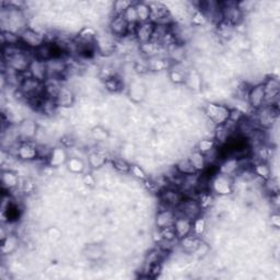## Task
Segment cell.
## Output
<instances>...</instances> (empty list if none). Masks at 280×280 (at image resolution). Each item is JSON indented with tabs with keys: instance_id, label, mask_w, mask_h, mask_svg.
<instances>
[{
	"instance_id": "1",
	"label": "cell",
	"mask_w": 280,
	"mask_h": 280,
	"mask_svg": "<svg viewBox=\"0 0 280 280\" xmlns=\"http://www.w3.org/2000/svg\"><path fill=\"white\" fill-rule=\"evenodd\" d=\"M230 107L225 104L209 102L204 107V113L209 122L212 123L216 127V126H220L228 122L230 117Z\"/></svg>"
},
{
	"instance_id": "2",
	"label": "cell",
	"mask_w": 280,
	"mask_h": 280,
	"mask_svg": "<svg viewBox=\"0 0 280 280\" xmlns=\"http://www.w3.org/2000/svg\"><path fill=\"white\" fill-rule=\"evenodd\" d=\"M233 184H234L233 176L217 173L210 180L208 188L211 193L221 196V197H225V196L233 193V187H234Z\"/></svg>"
},
{
	"instance_id": "3",
	"label": "cell",
	"mask_w": 280,
	"mask_h": 280,
	"mask_svg": "<svg viewBox=\"0 0 280 280\" xmlns=\"http://www.w3.org/2000/svg\"><path fill=\"white\" fill-rule=\"evenodd\" d=\"M255 115V122L260 129H270L278 119V107L265 104L258 109Z\"/></svg>"
},
{
	"instance_id": "4",
	"label": "cell",
	"mask_w": 280,
	"mask_h": 280,
	"mask_svg": "<svg viewBox=\"0 0 280 280\" xmlns=\"http://www.w3.org/2000/svg\"><path fill=\"white\" fill-rule=\"evenodd\" d=\"M176 216H183L189 220H195L202 216L203 209L196 197H184L181 204L175 208Z\"/></svg>"
},
{
	"instance_id": "5",
	"label": "cell",
	"mask_w": 280,
	"mask_h": 280,
	"mask_svg": "<svg viewBox=\"0 0 280 280\" xmlns=\"http://www.w3.org/2000/svg\"><path fill=\"white\" fill-rule=\"evenodd\" d=\"M222 20L228 24L235 27L240 25V23L243 21V12L240 10L239 4L235 1H225L220 2Z\"/></svg>"
},
{
	"instance_id": "6",
	"label": "cell",
	"mask_w": 280,
	"mask_h": 280,
	"mask_svg": "<svg viewBox=\"0 0 280 280\" xmlns=\"http://www.w3.org/2000/svg\"><path fill=\"white\" fill-rule=\"evenodd\" d=\"M21 44L24 46L26 49L36 50L40 48L42 45L46 43V37L43 33H41L37 30L32 29V27H25L20 33Z\"/></svg>"
},
{
	"instance_id": "7",
	"label": "cell",
	"mask_w": 280,
	"mask_h": 280,
	"mask_svg": "<svg viewBox=\"0 0 280 280\" xmlns=\"http://www.w3.org/2000/svg\"><path fill=\"white\" fill-rule=\"evenodd\" d=\"M161 206L175 209L184 199V194L177 187H164L158 193Z\"/></svg>"
},
{
	"instance_id": "8",
	"label": "cell",
	"mask_w": 280,
	"mask_h": 280,
	"mask_svg": "<svg viewBox=\"0 0 280 280\" xmlns=\"http://www.w3.org/2000/svg\"><path fill=\"white\" fill-rule=\"evenodd\" d=\"M18 137L23 141H32L39 134V124L32 118H23L17 126Z\"/></svg>"
},
{
	"instance_id": "9",
	"label": "cell",
	"mask_w": 280,
	"mask_h": 280,
	"mask_svg": "<svg viewBox=\"0 0 280 280\" xmlns=\"http://www.w3.org/2000/svg\"><path fill=\"white\" fill-rule=\"evenodd\" d=\"M247 103H249L251 109L254 111H257L263 105H265L266 102V94H265V88L263 82L257 83V85L252 86L249 90H247Z\"/></svg>"
},
{
	"instance_id": "10",
	"label": "cell",
	"mask_w": 280,
	"mask_h": 280,
	"mask_svg": "<svg viewBox=\"0 0 280 280\" xmlns=\"http://www.w3.org/2000/svg\"><path fill=\"white\" fill-rule=\"evenodd\" d=\"M175 219H176L175 209L162 206L156 213L155 218L156 228L159 229V230H163V229L173 227Z\"/></svg>"
},
{
	"instance_id": "11",
	"label": "cell",
	"mask_w": 280,
	"mask_h": 280,
	"mask_svg": "<svg viewBox=\"0 0 280 280\" xmlns=\"http://www.w3.org/2000/svg\"><path fill=\"white\" fill-rule=\"evenodd\" d=\"M17 158L24 162H32L41 157L40 149L32 141H23L17 148Z\"/></svg>"
},
{
	"instance_id": "12",
	"label": "cell",
	"mask_w": 280,
	"mask_h": 280,
	"mask_svg": "<svg viewBox=\"0 0 280 280\" xmlns=\"http://www.w3.org/2000/svg\"><path fill=\"white\" fill-rule=\"evenodd\" d=\"M263 85L265 88V94H266L265 104L276 105L275 104V102L278 100L280 93L279 79L277 77H268L263 82Z\"/></svg>"
},
{
	"instance_id": "13",
	"label": "cell",
	"mask_w": 280,
	"mask_h": 280,
	"mask_svg": "<svg viewBox=\"0 0 280 280\" xmlns=\"http://www.w3.org/2000/svg\"><path fill=\"white\" fill-rule=\"evenodd\" d=\"M69 157L70 156L66 150V147H54L48 151V156L46 158L47 159V165L50 167H60L62 165H66Z\"/></svg>"
},
{
	"instance_id": "14",
	"label": "cell",
	"mask_w": 280,
	"mask_h": 280,
	"mask_svg": "<svg viewBox=\"0 0 280 280\" xmlns=\"http://www.w3.org/2000/svg\"><path fill=\"white\" fill-rule=\"evenodd\" d=\"M156 24L151 21L144 22V23H138L135 31V40H136L139 45H143L149 43L152 40L153 32H155Z\"/></svg>"
},
{
	"instance_id": "15",
	"label": "cell",
	"mask_w": 280,
	"mask_h": 280,
	"mask_svg": "<svg viewBox=\"0 0 280 280\" xmlns=\"http://www.w3.org/2000/svg\"><path fill=\"white\" fill-rule=\"evenodd\" d=\"M27 74L30 77L36 79L41 82H45L48 78V71H47V64L44 60H41L39 58H33L30 64L29 70H27Z\"/></svg>"
},
{
	"instance_id": "16",
	"label": "cell",
	"mask_w": 280,
	"mask_h": 280,
	"mask_svg": "<svg viewBox=\"0 0 280 280\" xmlns=\"http://www.w3.org/2000/svg\"><path fill=\"white\" fill-rule=\"evenodd\" d=\"M110 33L114 37H125L129 35V24L123 16H113L109 23Z\"/></svg>"
},
{
	"instance_id": "17",
	"label": "cell",
	"mask_w": 280,
	"mask_h": 280,
	"mask_svg": "<svg viewBox=\"0 0 280 280\" xmlns=\"http://www.w3.org/2000/svg\"><path fill=\"white\" fill-rule=\"evenodd\" d=\"M242 162L239 158L231 157L226 158L219 163L218 167V173L229 175V176H234L242 170Z\"/></svg>"
},
{
	"instance_id": "18",
	"label": "cell",
	"mask_w": 280,
	"mask_h": 280,
	"mask_svg": "<svg viewBox=\"0 0 280 280\" xmlns=\"http://www.w3.org/2000/svg\"><path fill=\"white\" fill-rule=\"evenodd\" d=\"M127 95L134 103H141L147 96V87L141 81L133 80L127 87Z\"/></svg>"
},
{
	"instance_id": "19",
	"label": "cell",
	"mask_w": 280,
	"mask_h": 280,
	"mask_svg": "<svg viewBox=\"0 0 280 280\" xmlns=\"http://www.w3.org/2000/svg\"><path fill=\"white\" fill-rule=\"evenodd\" d=\"M54 101L57 107H60V109H69V107H71L74 104L76 95H74V93L71 89L62 86L59 89L58 93L56 94Z\"/></svg>"
},
{
	"instance_id": "20",
	"label": "cell",
	"mask_w": 280,
	"mask_h": 280,
	"mask_svg": "<svg viewBox=\"0 0 280 280\" xmlns=\"http://www.w3.org/2000/svg\"><path fill=\"white\" fill-rule=\"evenodd\" d=\"M173 229L177 240L180 241L181 239H183V237L187 236L192 233L193 221L183 216H176Z\"/></svg>"
},
{
	"instance_id": "21",
	"label": "cell",
	"mask_w": 280,
	"mask_h": 280,
	"mask_svg": "<svg viewBox=\"0 0 280 280\" xmlns=\"http://www.w3.org/2000/svg\"><path fill=\"white\" fill-rule=\"evenodd\" d=\"M1 184L2 188L10 192L16 189L20 184V179L17 172L12 170H2L1 172Z\"/></svg>"
},
{
	"instance_id": "22",
	"label": "cell",
	"mask_w": 280,
	"mask_h": 280,
	"mask_svg": "<svg viewBox=\"0 0 280 280\" xmlns=\"http://www.w3.org/2000/svg\"><path fill=\"white\" fill-rule=\"evenodd\" d=\"M169 79L172 83H174L176 86L184 85L187 81V74L185 73L184 69L181 67V64H174L173 67H170Z\"/></svg>"
},
{
	"instance_id": "23",
	"label": "cell",
	"mask_w": 280,
	"mask_h": 280,
	"mask_svg": "<svg viewBox=\"0 0 280 280\" xmlns=\"http://www.w3.org/2000/svg\"><path fill=\"white\" fill-rule=\"evenodd\" d=\"M189 162L192 163V165L194 167V170L196 173H202L205 170L207 169V160L205 155H203L202 152H199L198 150H195L190 153L188 157Z\"/></svg>"
},
{
	"instance_id": "24",
	"label": "cell",
	"mask_w": 280,
	"mask_h": 280,
	"mask_svg": "<svg viewBox=\"0 0 280 280\" xmlns=\"http://www.w3.org/2000/svg\"><path fill=\"white\" fill-rule=\"evenodd\" d=\"M107 163V158L103 152L92 151L88 156V165L91 170H100L105 166Z\"/></svg>"
},
{
	"instance_id": "25",
	"label": "cell",
	"mask_w": 280,
	"mask_h": 280,
	"mask_svg": "<svg viewBox=\"0 0 280 280\" xmlns=\"http://www.w3.org/2000/svg\"><path fill=\"white\" fill-rule=\"evenodd\" d=\"M252 170H253L255 176L259 177V179L264 182L268 181L273 177L272 167H270V165L266 161H257L253 165V167H252Z\"/></svg>"
},
{
	"instance_id": "26",
	"label": "cell",
	"mask_w": 280,
	"mask_h": 280,
	"mask_svg": "<svg viewBox=\"0 0 280 280\" xmlns=\"http://www.w3.org/2000/svg\"><path fill=\"white\" fill-rule=\"evenodd\" d=\"M200 242H202V239L198 236L194 235L193 233H190L189 235L183 237V239L180 240V244L183 249L184 252L188 254H194L195 251L197 250V247L199 245Z\"/></svg>"
},
{
	"instance_id": "27",
	"label": "cell",
	"mask_w": 280,
	"mask_h": 280,
	"mask_svg": "<svg viewBox=\"0 0 280 280\" xmlns=\"http://www.w3.org/2000/svg\"><path fill=\"white\" fill-rule=\"evenodd\" d=\"M66 167L67 170L70 172L71 174H82L83 172L86 170V162L82 160L81 158L79 157H69L67 163H66Z\"/></svg>"
},
{
	"instance_id": "28",
	"label": "cell",
	"mask_w": 280,
	"mask_h": 280,
	"mask_svg": "<svg viewBox=\"0 0 280 280\" xmlns=\"http://www.w3.org/2000/svg\"><path fill=\"white\" fill-rule=\"evenodd\" d=\"M19 246V237L15 234H9L1 240V253L3 255L12 254Z\"/></svg>"
},
{
	"instance_id": "29",
	"label": "cell",
	"mask_w": 280,
	"mask_h": 280,
	"mask_svg": "<svg viewBox=\"0 0 280 280\" xmlns=\"http://www.w3.org/2000/svg\"><path fill=\"white\" fill-rule=\"evenodd\" d=\"M96 37H97V32L94 27L85 26L78 33L76 41L82 42V43H88V44H95Z\"/></svg>"
},
{
	"instance_id": "30",
	"label": "cell",
	"mask_w": 280,
	"mask_h": 280,
	"mask_svg": "<svg viewBox=\"0 0 280 280\" xmlns=\"http://www.w3.org/2000/svg\"><path fill=\"white\" fill-rule=\"evenodd\" d=\"M135 7H136V11H137L138 23H144V22L150 21L151 9L148 2L146 1L135 2Z\"/></svg>"
},
{
	"instance_id": "31",
	"label": "cell",
	"mask_w": 280,
	"mask_h": 280,
	"mask_svg": "<svg viewBox=\"0 0 280 280\" xmlns=\"http://www.w3.org/2000/svg\"><path fill=\"white\" fill-rule=\"evenodd\" d=\"M90 134H91V138L94 140L95 142H99V143L105 142L110 138V133L107 132L106 128H104L103 126H101V125H96L94 126V127H92Z\"/></svg>"
},
{
	"instance_id": "32",
	"label": "cell",
	"mask_w": 280,
	"mask_h": 280,
	"mask_svg": "<svg viewBox=\"0 0 280 280\" xmlns=\"http://www.w3.org/2000/svg\"><path fill=\"white\" fill-rule=\"evenodd\" d=\"M1 41L3 46H18L21 44L20 34L8 30H2Z\"/></svg>"
},
{
	"instance_id": "33",
	"label": "cell",
	"mask_w": 280,
	"mask_h": 280,
	"mask_svg": "<svg viewBox=\"0 0 280 280\" xmlns=\"http://www.w3.org/2000/svg\"><path fill=\"white\" fill-rule=\"evenodd\" d=\"M175 171L182 176L196 173L192 163H190L188 160V158L181 159V160L175 164Z\"/></svg>"
},
{
	"instance_id": "34",
	"label": "cell",
	"mask_w": 280,
	"mask_h": 280,
	"mask_svg": "<svg viewBox=\"0 0 280 280\" xmlns=\"http://www.w3.org/2000/svg\"><path fill=\"white\" fill-rule=\"evenodd\" d=\"M85 255L87 259L91 260V262H95V260H99L102 256H103V250L100 245L92 244L86 247L85 250Z\"/></svg>"
},
{
	"instance_id": "35",
	"label": "cell",
	"mask_w": 280,
	"mask_h": 280,
	"mask_svg": "<svg viewBox=\"0 0 280 280\" xmlns=\"http://www.w3.org/2000/svg\"><path fill=\"white\" fill-rule=\"evenodd\" d=\"M217 147V143L214 141V139H210V138H204L202 140H199L197 143V149L199 152H202L203 155H208L211 151H213L214 149Z\"/></svg>"
},
{
	"instance_id": "36",
	"label": "cell",
	"mask_w": 280,
	"mask_h": 280,
	"mask_svg": "<svg viewBox=\"0 0 280 280\" xmlns=\"http://www.w3.org/2000/svg\"><path fill=\"white\" fill-rule=\"evenodd\" d=\"M207 230V221L204 217H198L196 218L195 220H193V229L192 233L194 235L198 236L202 239V236L205 234V232Z\"/></svg>"
},
{
	"instance_id": "37",
	"label": "cell",
	"mask_w": 280,
	"mask_h": 280,
	"mask_svg": "<svg viewBox=\"0 0 280 280\" xmlns=\"http://www.w3.org/2000/svg\"><path fill=\"white\" fill-rule=\"evenodd\" d=\"M134 1H129V0H117L112 3V12L113 16H123L125 11L132 6Z\"/></svg>"
},
{
	"instance_id": "38",
	"label": "cell",
	"mask_w": 280,
	"mask_h": 280,
	"mask_svg": "<svg viewBox=\"0 0 280 280\" xmlns=\"http://www.w3.org/2000/svg\"><path fill=\"white\" fill-rule=\"evenodd\" d=\"M104 86H105L107 91H110V92H118V91L122 90L123 81L120 80V79L117 76H116V74H114V76H112L110 78L105 79Z\"/></svg>"
},
{
	"instance_id": "39",
	"label": "cell",
	"mask_w": 280,
	"mask_h": 280,
	"mask_svg": "<svg viewBox=\"0 0 280 280\" xmlns=\"http://www.w3.org/2000/svg\"><path fill=\"white\" fill-rule=\"evenodd\" d=\"M233 30H234V27L223 21L217 25V33L223 40L231 39L233 35Z\"/></svg>"
},
{
	"instance_id": "40",
	"label": "cell",
	"mask_w": 280,
	"mask_h": 280,
	"mask_svg": "<svg viewBox=\"0 0 280 280\" xmlns=\"http://www.w3.org/2000/svg\"><path fill=\"white\" fill-rule=\"evenodd\" d=\"M112 165L119 173H129L130 165L132 164H129L127 161L122 158H115L112 160Z\"/></svg>"
},
{
	"instance_id": "41",
	"label": "cell",
	"mask_w": 280,
	"mask_h": 280,
	"mask_svg": "<svg viewBox=\"0 0 280 280\" xmlns=\"http://www.w3.org/2000/svg\"><path fill=\"white\" fill-rule=\"evenodd\" d=\"M123 17L125 18V20L128 22L129 25H137L138 24V17H137L136 7H135V2L127 9V10L125 11Z\"/></svg>"
},
{
	"instance_id": "42",
	"label": "cell",
	"mask_w": 280,
	"mask_h": 280,
	"mask_svg": "<svg viewBox=\"0 0 280 280\" xmlns=\"http://www.w3.org/2000/svg\"><path fill=\"white\" fill-rule=\"evenodd\" d=\"M208 22L206 16L204 15L203 11H200L199 9H196L193 12L192 16V23L195 26H204Z\"/></svg>"
},
{
	"instance_id": "43",
	"label": "cell",
	"mask_w": 280,
	"mask_h": 280,
	"mask_svg": "<svg viewBox=\"0 0 280 280\" xmlns=\"http://www.w3.org/2000/svg\"><path fill=\"white\" fill-rule=\"evenodd\" d=\"M129 173L132 174L135 179H137L139 181H144V180L148 179V175L146 173V171H144L141 166H139L137 164L130 165Z\"/></svg>"
},
{
	"instance_id": "44",
	"label": "cell",
	"mask_w": 280,
	"mask_h": 280,
	"mask_svg": "<svg viewBox=\"0 0 280 280\" xmlns=\"http://www.w3.org/2000/svg\"><path fill=\"white\" fill-rule=\"evenodd\" d=\"M60 236H62V232H60L57 228H50L47 231V237L49 241L52 242L58 241L60 239Z\"/></svg>"
},
{
	"instance_id": "45",
	"label": "cell",
	"mask_w": 280,
	"mask_h": 280,
	"mask_svg": "<svg viewBox=\"0 0 280 280\" xmlns=\"http://www.w3.org/2000/svg\"><path fill=\"white\" fill-rule=\"evenodd\" d=\"M82 182H83V184H85L86 186H88V187H90V188H93L96 185L95 177L93 176L91 173H88V174L83 175Z\"/></svg>"
},
{
	"instance_id": "46",
	"label": "cell",
	"mask_w": 280,
	"mask_h": 280,
	"mask_svg": "<svg viewBox=\"0 0 280 280\" xmlns=\"http://www.w3.org/2000/svg\"><path fill=\"white\" fill-rule=\"evenodd\" d=\"M134 69L136 70V71L140 74H143V73H147L150 71L149 70V67H148V63L147 62H137V63H135L134 65Z\"/></svg>"
},
{
	"instance_id": "47",
	"label": "cell",
	"mask_w": 280,
	"mask_h": 280,
	"mask_svg": "<svg viewBox=\"0 0 280 280\" xmlns=\"http://www.w3.org/2000/svg\"><path fill=\"white\" fill-rule=\"evenodd\" d=\"M270 226L275 229L280 228V214L277 210L270 214Z\"/></svg>"
},
{
	"instance_id": "48",
	"label": "cell",
	"mask_w": 280,
	"mask_h": 280,
	"mask_svg": "<svg viewBox=\"0 0 280 280\" xmlns=\"http://www.w3.org/2000/svg\"><path fill=\"white\" fill-rule=\"evenodd\" d=\"M22 187H23V190H24L25 193H30V192H32V190H33L34 185L30 180H25L24 183H23Z\"/></svg>"
}]
</instances>
